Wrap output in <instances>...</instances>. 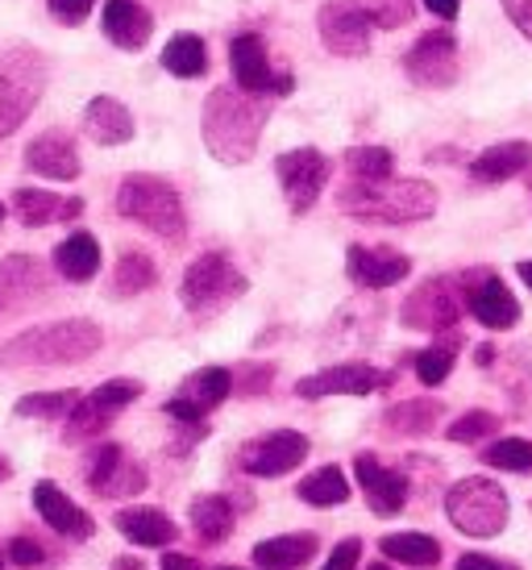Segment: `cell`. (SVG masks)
Returning <instances> with one entry per match:
<instances>
[{"label": "cell", "instance_id": "obj_34", "mask_svg": "<svg viewBox=\"0 0 532 570\" xmlns=\"http://www.w3.org/2000/svg\"><path fill=\"white\" fill-rule=\"evenodd\" d=\"M158 284V267L150 254L126 250L117 258V271H112V296H141Z\"/></svg>", "mask_w": 532, "mask_h": 570}, {"label": "cell", "instance_id": "obj_52", "mask_svg": "<svg viewBox=\"0 0 532 570\" xmlns=\"http://www.w3.org/2000/svg\"><path fill=\"white\" fill-rule=\"evenodd\" d=\"M112 570H146L138 562V558H117V562H112Z\"/></svg>", "mask_w": 532, "mask_h": 570}, {"label": "cell", "instance_id": "obj_37", "mask_svg": "<svg viewBox=\"0 0 532 570\" xmlns=\"http://www.w3.org/2000/svg\"><path fill=\"white\" fill-rule=\"evenodd\" d=\"M345 171L354 184H383L395 175V159L387 146H354L345 155Z\"/></svg>", "mask_w": 532, "mask_h": 570}, {"label": "cell", "instance_id": "obj_40", "mask_svg": "<svg viewBox=\"0 0 532 570\" xmlns=\"http://www.w3.org/2000/svg\"><path fill=\"white\" fill-rule=\"evenodd\" d=\"M495 429H500V416H495V412H486V409H474V412H466V416H457L454 425L445 429V438H450V442H483V438H491V433H495Z\"/></svg>", "mask_w": 532, "mask_h": 570}, {"label": "cell", "instance_id": "obj_53", "mask_svg": "<svg viewBox=\"0 0 532 570\" xmlns=\"http://www.w3.org/2000/svg\"><path fill=\"white\" fill-rule=\"evenodd\" d=\"M516 271H520V279H524V284H529V287H532V263H520V267H516Z\"/></svg>", "mask_w": 532, "mask_h": 570}, {"label": "cell", "instance_id": "obj_31", "mask_svg": "<svg viewBox=\"0 0 532 570\" xmlns=\"http://www.w3.org/2000/svg\"><path fill=\"white\" fill-rule=\"evenodd\" d=\"M234 521H237V512L225 495H200V500H191V529H196V538L208 541V546L229 541Z\"/></svg>", "mask_w": 532, "mask_h": 570}, {"label": "cell", "instance_id": "obj_46", "mask_svg": "<svg viewBox=\"0 0 532 570\" xmlns=\"http://www.w3.org/2000/svg\"><path fill=\"white\" fill-rule=\"evenodd\" d=\"M358 554H362V541L345 538V541H337V546H333L329 562H325L321 570H354V567H358Z\"/></svg>", "mask_w": 532, "mask_h": 570}, {"label": "cell", "instance_id": "obj_49", "mask_svg": "<svg viewBox=\"0 0 532 570\" xmlns=\"http://www.w3.org/2000/svg\"><path fill=\"white\" fill-rule=\"evenodd\" d=\"M424 9L433 17H441V21H454L457 9H462V0H424Z\"/></svg>", "mask_w": 532, "mask_h": 570}, {"label": "cell", "instance_id": "obj_21", "mask_svg": "<svg viewBox=\"0 0 532 570\" xmlns=\"http://www.w3.org/2000/svg\"><path fill=\"white\" fill-rule=\"evenodd\" d=\"M13 213L26 229H42V225H55V222H76L79 213H83V200L79 196H59V191H42V188H17Z\"/></svg>", "mask_w": 532, "mask_h": 570}, {"label": "cell", "instance_id": "obj_3", "mask_svg": "<svg viewBox=\"0 0 532 570\" xmlns=\"http://www.w3.org/2000/svg\"><path fill=\"white\" fill-rule=\"evenodd\" d=\"M337 205L358 217V222H378V225H412L437 213V191L424 179H383V184H345Z\"/></svg>", "mask_w": 532, "mask_h": 570}, {"label": "cell", "instance_id": "obj_8", "mask_svg": "<svg viewBox=\"0 0 532 570\" xmlns=\"http://www.w3.org/2000/svg\"><path fill=\"white\" fill-rule=\"evenodd\" d=\"M275 175H279V188H283V200L292 213H308V208L321 200V191L329 184L333 175V159L329 155H321L316 146H299V150H283L279 159H275Z\"/></svg>", "mask_w": 532, "mask_h": 570}, {"label": "cell", "instance_id": "obj_30", "mask_svg": "<svg viewBox=\"0 0 532 570\" xmlns=\"http://www.w3.org/2000/svg\"><path fill=\"white\" fill-rule=\"evenodd\" d=\"M55 271L71 279V284H88L96 271H100V242L92 234L76 229L71 238H63L55 246Z\"/></svg>", "mask_w": 532, "mask_h": 570}, {"label": "cell", "instance_id": "obj_47", "mask_svg": "<svg viewBox=\"0 0 532 570\" xmlns=\"http://www.w3.org/2000/svg\"><path fill=\"white\" fill-rule=\"evenodd\" d=\"M500 4H503V13H508V21L532 42V0H500Z\"/></svg>", "mask_w": 532, "mask_h": 570}, {"label": "cell", "instance_id": "obj_23", "mask_svg": "<svg viewBox=\"0 0 532 570\" xmlns=\"http://www.w3.org/2000/svg\"><path fill=\"white\" fill-rule=\"evenodd\" d=\"M105 38L121 50H141L155 33V17L141 9L138 0H105V13H100Z\"/></svg>", "mask_w": 532, "mask_h": 570}, {"label": "cell", "instance_id": "obj_39", "mask_svg": "<svg viewBox=\"0 0 532 570\" xmlns=\"http://www.w3.org/2000/svg\"><path fill=\"white\" fill-rule=\"evenodd\" d=\"M79 404V392H33V396L17 400V416H33V421H59Z\"/></svg>", "mask_w": 532, "mask_h": 570}, {"label": "cell", "instance_id": "obj_15", "mask_svg": "<svg viewBox=\"0 0 532 570\" xmlns=\"http://www.w3.org/2000/svg\"><path fill=\"white\" fill-rule=\"evenodd\" d=\"M392 371H378L371 363H337L316 371L308 380L296 383V396L304 400H325V396H371V392H383L392 387Z\"/></svg>", "mask_w": 532, "mask_h": 570}, {"label": "cell", "instance_id": "obj_50", "mask_svg": "<svg viewBox=\"0 0 532 570\" xmlns=\"http://www.w3.org/2000/svg\"><path fill=\"white\" fill-rule=\"evenodd\" d=\"M158 570H204V567L188 554H162V567Z\"/></svg>", "mask_w": 532, "mask_h": 570}, {"label": "cell", "instance_id": "obj_44", "mask_svg": "<svg viewBox=\"0 0 532 570\" xmlns=\"http://www.w3.org/2000/svg\"><path fill=\"white\" fill-rule=\"evenodd\" d=\"M9 562H13V567H42V562H47V550L33 538H13L9 541Z\"/></svg>", "mask_w": 532, "mask_h": 570}, {"label": "cell", "instance_id": "obj_1", "mask_svg": "<svg viewBox=\"0 0 532 570\" xmlns=\"http://www.w3.org/2000/svg\"><path fill=\"white\" fill-rule=\"evenodd\" d=\"M266 126L263 96L242 92L237 83H220L204 100V146L217 163L242 167L254 159Z\"/></svg>", "mask_w": 532, "mask_h": 570}, {"label": "cell", "instance_id": "obj_14", "mask_svg": "<svg viewBox=\"0 0 532 570\" xmlns=\"http://www.w3.org/2000/svg\"><path fill=\"white\" fill-rule=\"evenodd\" d=\"M304 459H308V438L296 429H275V433H263L237 450V466L254 479L292 475Z\"/></svg>", "mask_w": 532, "mask_h": 570}, {"label": "cell", "instance_id": "obj_24", "mask_svg": "<svg viewBox=\"0 0 532 570\" xmlns=\"http://www.w3.org/2000/svg\"><path fill=\"white\" fill-rule=\"evenodd\" d=\"M83 134L96 146H126L134 138V112L112 96H96L83 109Z\"/></svg>", "mask_w": 532, "mask_h": 570}, {"label": "cell", "instance_id": "obj_41", "mask_svg": "<svg viewBox=\"0 0 532 570\" xmlns=\"http://www.w3.org/2000/svg\"><path fill=\"white\" fill-rule=\"evenodd\" d=\"M454 346H428L416 354V380L424 387H437V383L450 380V371H454Z\"/></svg>", "mask_w": 532, "mask_h": 570}, {"label": "cell", "instance_id": "obj_55", "mask_svg": "<svg viewBox=\"0 0 532 570\" xmlns=\"http://www.w3.org/2000/svg\"><path fill=\"white\" fill-rule=\"evenodd\" d=\"M366 570H392V567H383V562H378V567H366Z\"/></svg>", "mask_w": 532, "mask_h": 570}, {"label": "cell", "instance_id": "obj_4", "mask_svg": "<svg viewBox=\"0 0 532 570\" xmlns=\"http://www.w3.org/2000/svg\"><path fill=\"white\" fill-rule=\"evenodd\" d=\"M117 213L158 234L162 242H184V234H188L184 200H179L175 184H167L162 175H126L117 188Z\"/></svg>", "mask_w": 532, "mask_h": 570}, {"label": "cell", "instance_id": "obj_6", "mask_svg": "<svg viewBox=\"0 0 532 570\" xmlns=\"http://www.w3.org/2000/svg\"><path fill=\"white\" fill-rule=\"evenodd\" d=\"M246 275L229 263V254L208 250L200 254L188 271H184V284H179V301L191 317H213L225 304H234L246 296Z\"/></svg>", "mask_w": 532, "mask_h": 570}, {"label": "cell", "instance_id": "obj_28", "mask_svg": "<svg viewBox=\"0 0 532 570\" xmlns=\"http://www.w3.org/2000/svg\"><path fill=\"white\" fill-rule=\"evenodd\" d=\"M316 550H321L316 533H283V538L258 541L254 562H258V570H299Z\"/></svg>", "mask_w": 532, "mask_h": 570}, {"label": "cell", "instance_id": "obj_42", "mask_svg": "<svg viewBox=\"0 0 532 570\" xmlns=\"http://www.w3.org/2000/svg\"><path fill=\"white\" fill-rule=\"evenodd\" d=\"M362 4L375 21V30H400V26H412L416 17V0H362Z\"/></svg>", "mask_w": 532, "mask_h": 570}, {"label": "cell", "instance_id": "obj_7", "mask_svg": "<svg viewBox=\"0 0 532 570\" xmlns=\"http://www.w3.org/2000/svg\"><path fill=\"white\" fill-rule=\"evenodd\" d=\"M466 308V284H457L454 275H437V279H424L400 308V321L407 330L421 333H445L462 321Z\"/></svg>", "mask_w": 532, "mask_h": 570}, {"label": "cell", "instance_id": "obj_48", "mask_svg": "<svg viewBox=\"0 0 532 570\" xmlns=\"http://www.w3.org/2000/svg\"><path fill=\"white\" fill-rule=\"evenodd\" d=\"M457 570H520L516 562H500L491 554H462L457 558Z\"/></svg>", "mask_w": 532, "mask_h": 570}, {"label": "cell", "instance_id": "obj_9", "mask_svg": "<svg viewBox=\"0 0 532 570\" xmlns=\"http://www.w3.org/2000/svg\"><path fill=\"white\" fill-rule=\"evenodd\" d=\"M404 71L412 83H421V88H454L457 76H462V55H457V38L454 30H428L421 33L412 50L404 55Z\"/></svg>", "mask_w": 532, "mask_h": 570}, {"label": "cell", "instance_id": "obj_25", "mask_svg": "<svg viewBox=\"0 0 532 570\" xmlns=\"http://www.w3.org/2000/svg\"><path fill=\"white\" fill-rule=\"evenodd\" d=\"M532 167V146L529 142H500L486 146L479 159H470V175L479 184H503V179H516Z\"/></svg>", "mask_w": 532, "mask_h": 570}, {"label": "cell", "instance_id": "obj_2", "mask_svg": "<svg viewBox=\"0 0 532 570\" xmlns=\"http://www.w3.org/2000/svg\"><path fill=\"white\" fill-rule=\"evenodd\" d=\"M105 346V333L96 321L71 317L55 325L17 333L13 342L0 346V366H76L88 363Z\"/></svg>", "mask_w": 532, "mask_h": 570}, {"label": "cell", "instance_id": "obj_45", "mask_svg": "<svg viewBox=\"0 0 532 570\" xmlns=\"http://www.w3.org/2000/svg\"><path fill=\"white\" fill-rule=\"evenodd\" d=\"M50 17H59L63 26H79L96 9V0H47Z\"/></svg>", "mask_w": 532, "mask_h": 570}, {"label": "cell", "instance_id": "obj_10", "mask_svg": "<svg viewBox=\"0 0 532 570\" xmlns=\"http://www.w3.org/2000/svg\"><path fill=\"white\" fill-rule=\"evenodd\" d=\"M141 396V383L138 380H109L100 383L96 392L79 396V404L67 412V429L63 438L67 442H88L96 433H105L112 425V416L121 409H129L134 400Z\"/></svg>", "mask_w": 532, "mask_h": 570}, {"label": "cell", "instance_id": "obj_17", "mask_svg": "<svg viewBox=\"0 0 532 570\" xmlns=\"http://www.w3.org/2000/svg\"><path fill=\"white\" fill-rule=\"evenodd\" d=\"M345 275L366 292H383V287L404 284L412 275V258L392 246H349L345 254Z\"/></svg>", "mask_w": 532, "mask_h": 570}, {"label": "cell", "instance_id": "obj_11", "mask_svg": "<svg viewBox=\"0 0 532 570\" xmlns=\"http://www.w3.org/2000/svg\"><path fill=\"white\" fill-rule=\"evenodd\" d=\"M229 396H234V371L200 366V371H191L188 380L179 383V392L162 404V412L171 416L175 425H204V416L220 409Z\"/></svg>", "mask_w": 532, "mask_h": 570}, {"label": "cell", "instance_id": "obj_12", "mask_svg": "<svg viewBox=\"0 0 532 570\" xmlns=\"http://www.w3.org/2000/svg\"><path fill=\"white\" fill-rule=\"evenodd\" d=\"M229 71L234 83L250 96H287L296 88L292 71H279L266 55V42L258 33H237L229 42Z\"/></svg>", "mask_w": 532, "mask_h": 570}, {"label": "cell", "instance_id": "obj_27", "mask_svg": "<svg viewBox=\"0 0 532 570\" xmlns=\"http://www.w3.org/2000/svg\"><path fill=\"white\" fill-rule=\"evenodd\" d=\"M47 287V267L30 254H9L0 263V304H26Z\"/></svg>", "mask_w": 532, "mask_h": 570}, {"label": "cell", "instance_id": "obj_26", "mask_svg": "<svg viewBox=\"0 0 532 570\" xmlns=\"http://www.w3.org/2000/svg\"><path fill=\"white\" fill-rule=\"evenodd\" d=\"M117 529H121V538H129L134 546H146V550L171 546L179 538L175 521L167 512H158V508H121L117 512Z\"/></svg>", "mask_w": 532, "mask_h": 570}, {"label": "cell", "instance_id": "obj_13", "mask_svg": "<svg viewBox=\"0 0 532 570\" xmlns=\"http://www.w3.org/2000/svg\"><path fill=\"white\" fill-rule=\"evenodd\" d=\"M316 30H321L325 50L342 55V59H362L371 50L375 21H371L362 0H325L316 13Z\"/></svg>", "mask_w": 532, "mask_h": 570}, {"label": "cell", "instance_id": "obj_57", "mask_svg": "<svg viewBox=\"0 0 532 570\" xmlns=\"http://www.w3.org/2000/svg\"><path fill=\"white\" fill-rule=\"evenodd\" d=\"M220 570H237V567H220Z\"/></svg>", "mask_w": 532, "mask_h": 570}, {"label": "cell", "instance_id": "obj_35", "mask_svg": "<svg viewBox=\"0 0 532 570\" xmlns=\"http://www.w3.org/2000/svg\"><path fill=\"white\" fill-rule=\"evenodd\" d=\"M38 105V88L21 83L13 76H0V138H9L17 126H26V117Z\"/></svg>", "mask_w": 532, "mask_h": 570}, {"label": "cell", "instance_id": "obj_43", "mask_svg": "<svg viewBox=\"0 0 532 570\" xmlns=\"http://www.w3.org/2000/svg\"><path fill=\"white\" fill-rule=\"evenodd\" d=\"M270 380H275V366L270 363L242 366V371H234V392L237 396H258V392H266V383Z\"/></svg>", "mask_w": 532, "mask_h": 570}, {"label": "cell", "instance_id": "obj_29", "mask_svg": "<svg viewBox=\"0 0 532 570\" xmlns=\"http://www.w3.org/2000/svg\"><path fill=\"white\" fill-rule=\"evenodd\" d=\"M441 416H445L441 400H400L395 409L383 412V429L392 438H428Z\"/></svg>", "mask_w": 532, "mask_h": 570}, {"label": "cell", "instance_id": "obj_54", "mask_svg": "<svg viewBox=\"0 0 532 570\" xmlns=\"http://www.w3.org/2000/svg\"><path fill=\"white\" fill-rule=\"evenodd\" d=\"M13 475V466H9V459H4V454H0V483H4V479Z\"/></svg>", "mask_w": 532, "mask_h": 570}, {"label": "cell", "instance_id": "obj_58", "mask_svg": "<svg viewBox=\"0 0 532 570\" xmlns=\"http://www.w3.org/2000/svg\"><path fill=\"white\" fill-rule=\"evenodd\" d=\"M0 570H4V558H0Z\"/></svg>", "mask_w": 532, "mask_h": 570}, {"label": "cell", "instance_id": "obj_5", "mask_svg": "<svg viewBox=\"0 0 532 570\" xmlns=\"http://www.w3.org/2000/svg\"><path fill=\"white\" fill-rule=\"evenodd\" d=\"M445 517H450L457 533L486 541L500 538L503 529H508L512 504H508V491L500 483H491L483 475H470L445 491Z\"/></svg>", "mask_w": 532, "mask_h": 570}, {"label": "cell", "instance_id": "obj_18", "mask_svg": "<svg viewBox=\"0 0 532 570\" xmlns=\"http://www.w3.org/2000/svg\"><path fill=\"white\" fill-rule=\"evenodd\" d=\"M354 475H358V488L375 517H395L407 504V475L383 466L375 454H358L354 459Z\"/></svg>", "mask_w": 532, "mask_h": 570}, {"label": "cell", "instance_id": "obj_16", "mask_svg": "<svg viewBox=\"0 0 532 570\" xmlns=\"http://www.w3.org/2000/svg\"><path fill=\"white\" fill-rule=\"evenodd\" d=\"M88 488L100 500H126L146 491V466L134 462L126 454V445H100L92 459H88Z\"/></svg>", "mask_w": 532, "mask_h": 570}, {"label": "cell", "instance_id": "obj_38", "mask_svg": "<svg viewBox=\"0 0 532 570\" xmlns=\"http://www.w3.org/2000/svg\"><path fill=\"white\" fill-rule=\"evenodd\" d=\"M486 466H495V471H512V475H532V442L524 438H500V442H491L479 454Z\"/></svg>", "mask_w": 532, "mask_h": 570}, {"label": "cell", "instance_id": "obj_32", "mask_svg": "<svg viewBox=\"0 0 532 570\" xmlns=\"http://www.w3.org/2000/svg\"><path fill=\"white\" fill-rule=\"evenodd\" d=\"M162 67L179 76V80H196L208 71V47L200 33H175L171 42L162 47Z\"/></svg>", "mask_w": 532, "mask_h": 570}, {"label": "cell", "instance_id": "obj_19", "mask_svg": "<svg viewBox=\"0 0 532 570\" xmlns=\"http://www.w3.org/2000/svg\"><path fill=\"white\" fill-rule=\"evenodd\" d=\"M33 508H38V517H42L55 533H63L67 541H88L96 533L92 517H88L63 488H55L50 479L33 483Z\"/></svg>", "mask_w": 532, "mask_h": 570}, {"label": "cell", "instance_id": "obj_36", "mask_svg": "<svg viewBox=\"0 0 532 570\" xmlns=\"http://www.w3.org/2000/svg\"><path fill=\"white\" fill-rule=\"evenodd\" d=\"M299 500L313 508H333L349 500V479H345L342 466H321L308 479H299Z\"/></svg>", "mask_w": 532, "mask_h": 570}, {"label": "cell", "instance_id": "obj_51", "mask_svg": "<svg viewBox=\"0 0 532 570\" xmlns=\"http://www.w3.org/2000/svg\"><path fill=\"white\" fill-rule=\"evenodd\" d=\"M474 363H479V366L495 363V346H479V350H474Z\"/></svg>", "mask_w": 532, "mask_h": 570}, {"label": "cell", "instance_id": "obj_22", "mask_svg": "<svg viewBox=\"0 0 532 570\" xmlns=\"http://www.w3.org/2000/svg\"><path fill=\"white\" fill-rule=\"evenodd\" d=\"M466 308L470 317L486 325V330H512L520 321V301L495 275H483V284L466 287Z\"/></svg>", "mask_w": 532, "mask_h": 570}, {"label": "cell", "instance_id": "obj_56", "mask_svg": "<svg viewBox=\"0 0 532 570\" xmlns=\"http://www.w3.org/2000/svg\"><path fill=\"white\" fill-rule=\"evenodd\" d=\"M0 225H4V205H0Z\"/></svg>", "mask_w": 532, "mask_h": 570}, {"label": "cell", "instance_id": "obj_33", "mask_svg": "<svg viewBox=\"0 0 532 570\" xmlns=\"http://www.w3.org/2000/svg\"><path fill=\"white\" fill-rule=\"evenodd\" d=\"M378 550L395 562H404V567H437L441 562V541L428 538V533H387V538L378 541Z\"/></svg>", "mask_w": 532, "mask_h": 570}, {"label": "cell", "instance_id": "obj_20", "mask_svg": "<svg viewBox=\"0 0 532 570\" xmlns=\"http://www.w3.org/2000/svg\"><path fill=\"white\" fill-rule=\"evenodd\" d=\"M26 167H30L33 175H42V179L71 184V179H79V150L67 134L50 129V134H42V138H33V142L26 146Z\"/></svg>", "mask_w": 532, "mask_h": 570}]
</instances>
